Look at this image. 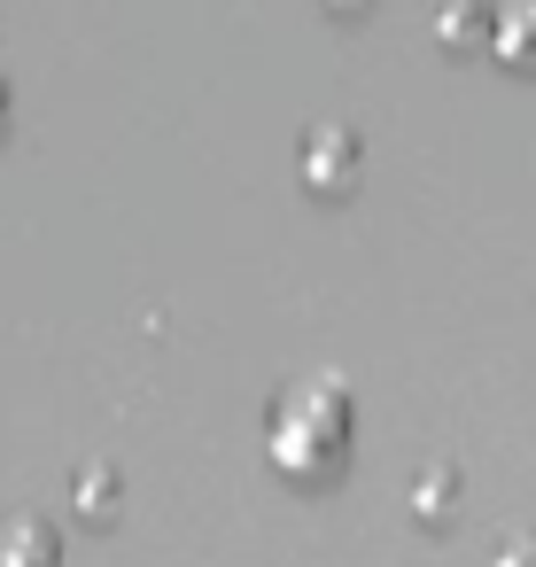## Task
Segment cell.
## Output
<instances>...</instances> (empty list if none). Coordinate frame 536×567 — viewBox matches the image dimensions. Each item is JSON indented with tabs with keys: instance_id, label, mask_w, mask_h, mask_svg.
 <instances>
[{
	"instance_id": "cell-1",
	"label": "cell",
	"mask_w": 536,
	"mask_h": 567,
	"mask_svg": "<svg viewBox=\"0 0 536 567\" xmlns=\"http://www.w3.org/2000/svg\"><path fill=\"white\" fill-rule=\"evenodd\" d=\"M342 443H350V396L342 381H303L272 404V466L288 482H327L342 466Z\"/></svg>"
},
{
	"instance_id": "cell-2",
	"label": "cell",
	"mask_w": 536,
	"mask_h": 567,
	"mask_svg": "<svg viewBox=\"0 0 536 567\" xmlns=\"http://www.w3.org/2000/svg\"><path fill=\"white\" fill-rule=\"evenodd\" d=\"M358 164H365V148H358L350 125H311V133H303V187H311L319 203H342L350 179H358Z\"/></svg>"
},
{
	"instance_id": "cell-3",
	"label": "cell",
	"mask_w": 536,
	"mask_h": 567,
	"mask_svg": "<svg viewBox=\"0 0 536 567\" xmlns=\"http://www.w3.org/2000/svg\"><path fill=\"white\" fill-rule=\"evenodd\" d=\"M489 48H497V63H513V71H536V0H497Z\"/></svg>"
},
{
	"instance_id": "cell-4",
	"label": "cell",
	"mask_w": 536,
	"mask_h": 567,
	"mask_svg": "<svg viewBox=\"0 0 536 567\" xmlns=\"http://www.w3.org/2000/svg\"><path fill=\"white\" fill-rule=\"evenodd\" d=\"M489 24H497V9H489V0H443L435 40H443L451 55H474V48H489Z\"/></svg>"
},
{
	"instance_id": "cell-5",
	"label": "cell",
	"mask_w": 536,
	"mask_h": 567,
	"mask_svg": "<svg viewBox=\"0 0 536 567\" xmlns=\"http://www.w3.org/2000/svg\"><path fill=\"white\" fill-rule=\"evenodd\" d=\"M0 567H63L55 559V528L40 513H17L9 528H0Z\"/></svg>"
},
{
	"instance_id": "cell-6",
	"label": "cell",
	"mask_w": 536,
	"mask_h": 567,
	"mask_svg": "<svg viewBox=\"0 0 536 567\" xmlns=\"http://www.w3.org/2000/svg\"><path fill=\"white\" fill-rule=\"evenodd\" d=\"M451 505H458V466H435V474H420V482H412V513H420L427 528H443V520H451Z\"/></svg>"
},
{
	"instance_id": "cell-7",
	"label": "cell",
	"mask_w": 536,
	"mask_h": 567,
	"mask_svg": "<svg viewBox=\"0 0 536 567\" xmlns=\"http://www.w3.org/2000/svg\"><path fill=\"white\" fill-rule=\"evenodd\" d=\"M110 497H117V482H110V474H102V466H94V474H86V482H79V513H86V520H94V528H102V520H110Z\"/></svg>"
},
{
	"instance_id": "cell-8",
	"label": "cell",
	"mask_w": 536,
	"mask_h": 567,
	"mask_svg": "<svg viewBox=\"0 0 536 567\" xmlns=\"http://www.w3.org/2000/svg\"><path fill=\"white\" fill-rule=\"evenodd\" d=\"M497 567H536V528H520V536H505V551H497Z\"/></svg>"
},
{
	"instance_id": "cell-9",
	"label": "cell",
	"mask_w": 536,
	"mask_h": 567,
	"mask_svg": "<svg viewBox=\"0 0 536 567\" xmlns=\"http://www.w3.org/2000/svg\"><path fill=\"white\" fill-rule=\"evenodd\" d=\"M319 9H327V17H342V24H350V17H365V9H373V0H319Z\"/></svg>"
},
{
	"instance_id": "cell-10",
	"label": "cell",
	"mask_w": 536,
	"mask_h": 567,
	"mask_svg": "<svg viewBox=\"0 0 536 567\" xmlns=\"http://www.w3.org/2000/svg\"><path fill=\"white\" fill-rule=\"evenodd\" d=\"M0 133H9V86H0Z\"/></svg>"
}]
</instances>
